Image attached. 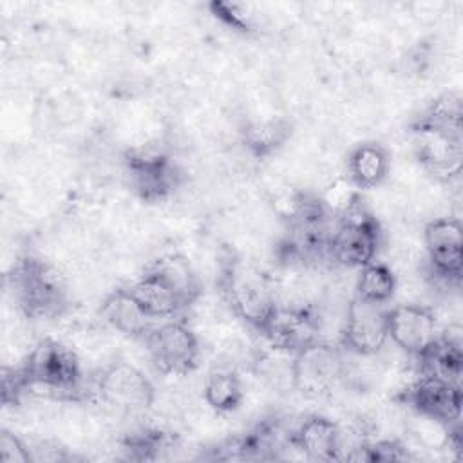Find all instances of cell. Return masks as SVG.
<instances>
[{
    "instance_id": "7a4b0ae2",
    "label": "cell",
    "mask_w": 463,
    "mask_h": 463,
    "mask_svg": "<svg viewBox=\"0 0 463 463\" xmlns=\"http://www.w3.org/2000/svg\"><path fill=\"white\" fill-rule=\"evenodd\" d=\"M24 391L42 389L47 396L72 398L81 385V364L72 347L45 336L34 344L16 367Z\"/></svg>"
},
{
    "instance_id": "9a60e30c",
    "label": "cell",
    "mask_w": 463,
    "mask_h": 463,
    "mask_svg": "<svg viewBox=\"0 0 463 463\" xmlns=\"http://www.w3.org/2000/svg\"><path fill=\"white\" fill-rule=\"evenodd\" d=\"M99 317L109 327L132 338H143L157 324V320L141 307L128 288L110 291L101 300Z\"/></svg>"
},
{
    "instance_id": "5bb4252c",
    "label": "cell",
    "mask_w": 463,
    "mask_h": 463,
    "mask_svg": "<svg viewBox=\"0 0 463 463\" xmlns=\"http://www.w3.org/2000/svg\"><path fill=\"white\" fill-rule=\"evenodd\" d=\"M416 157L421 166L441 181H450L461 172L463 139L461 132H447L434 127L412 123Z\"/></svg>"
},
{
    "instance_id": "8fae6325",
    "label": "cell",
    "mask_w": 463,
    "mask_h": 463,
    "mask_svg": "<svg viewBox=\"0 0 463 463\" xmlns=\"http://www.w3.org/2000/svg\"><path fill=\"white\" fill-rule=\"evenodd\" d=\"M259 333L275 351L295 354L320 340V318L311 306L279 304Z\"/></svg>"
},
{
    "instance_id": "30bf717a",
    "label": "cell",
    "mask_w": 463,
    "mask_h": 463,
    "mask_svg": "<svg viewBox=\"0 0 463 463\" xmlns=\"http://www.w3.org/2000/svg\"><path fill=\"white\" fill-rule=\"evenodd\" d=\"M398 402L411 407L416 414L436 420L447 427L459 423L461 418V385L436 376L421 374L396 396Z\"/></svg>"
},
{
    "instance_id": "ac0fdd59",
    "label": "cell",
    "mask_w": 463,
    "mask_h": 463,
    "mask_svg": "<svg viewBox=\"0 0 463 463\" xmlns=\"http://www.w3.org/2000/svg\"><path fill=\"white\" fill-rule=\"evenodd\" d=\"M391 170L389 150L376 141L358 143L347 156L349 183L356 190L380 186Z\"/></svg>"
},
{
    "instance_id": "ba28073f",
    "label": "cell",
    "mask_w": 463,
    "mask_h": 463,
    "mask_svg": "<svg viewBox=\"0 0 463 463\" xmlns=\"http://www.w3.org/2000/svg\"><path fill=\"white\" fill-rule=\"evenodd\" d=\"M389 342L387 307L353 297L342 318L340 345L358 356H374Z\"/></svg>"
},
{
    "instance_id": "ffe728a7",
    "label": "cell",
    "mask_w": 463,
    "mask_h": 463,
    "mask_svg": "<svg viewBox=\"0 0 463 463\" xmlns=\"http://www.w3.org/2000/svg\"><path fill=\"white\" fill-rule=\"evenodd\" d=\"M128 289L154 320H168L184 309L179 297L150 269H145Z\"/></svg>"
},
{
    "instance_id": "52a82bcc",
    "label": "cell",
    "mask_w": 463,
    "mask_h": 463,
    "mask_svg": "<svg viewBox=\"0 0 463 463\" xmlns=\"http://www.w3.org/2000/svg\"><path fill=\"white\" fill-rule=\"evenodd\" d=\"M96 392L103 403L119 412L141 414L156 402V387L150 378L130 362H112L96 376Z\"/></svg>"
},
{
    "instance_id": "5b68a950",
    "label": "cell",
    "mask_w": 463,
    "mask_h": 463,
    "mask_svg": "<svg viewBox=\"0 0 463 463\" xmlns=\"http://www.w3.org/2000/svg\"><path fill=\"white\" fill-rule=\"evenodd\" d=\"M141 340L152 364L163 374L184 376L199 364V338L183 320H161Z\"/></svg>"
},
{
    "instance_id": "44dd1931",
    "label": "cell",
    "mask_w": 463,
    "mask_h": 463,
    "mask_svg": "<svg viewBox=\"0 0 463 463\" xmlns=\"http://www.w3.org/2000/svg\"><path fill=\"white\" fill-rule=\"evenodd\" d=\"M203 396L215 412H233L244 400L242 380L232 369H215L204 380Z\"/></svg>"
},
{
    "instance_id": "7402d4cb",
    "label": "cell",
    "mask_w": 463,
    "mask_h": 463,
    "mask_svg": "<svg viewBox=\"0 0 463 463\" xmlns=\"http://www.w3.org/2000/svg\"><path fill=\"white\" fill-rule=\"evenodd\" d=\"M396 286L398 282L392 269L383 262L373 260L358 269L354 297L373 304H387L392 298Z\"/></svg>"
},
{
    "instance_id": "d6986e66",
    "label": "cell",
    "mask_w": 463,
    "mask_h": 463,
    "mask_svg": "<svg viewBox=\"0 0 463 463\" xmlns=\"http://www.w3.org/2000/svg\"><path fill=\"white\" fill-rule=\"evenodd\" d=\"M152 273H156L183 302L184 307L192 306L201 295V280L192 266V262L179 251H168L148 264Z\"/></svg>"
},
{
    "instance_id": "e0dca14e",
    "label": "cell",
    "mask_w": 463,
    "mask_h": 463,
    "mask_svg": "<svg viewBox=\"0 0 463 463\" xmlns=\"http://www.w3.org/2000/svg\"><path fill=\"white\" fill-rule=\"evenodd\" d=\"M291 441L309 459L333 461L342 454V430L326 416H309L293 432Z\"/></svg>"
},
{
    "instance_id": "9c48e42d",
    "label": "cell",
    "mask_w": 463,
    "mask_h": 463,
    "mask_svg": "<svg viewBox=\"0 0 463 463\" xmlns=\"http://www.w3.org/2000/svg\"><path fill=\"white\" fill-rule=\"evenodd\" d=\"M125 166L134 192L148 203L170 197L183 181L175 161L163 152L130 150L125 156Z\"/></svg>"
},
{
    "instance_id": "277c9868",
    "label": "cell",
    "mask_w": 463,
    "mask_h": 463,
    "mask_svg": "<svg viewBox=\"0 0 463 463\" xmlns=\"http://www.w3.org/2000/svg\"><path fill=\"white\" fill-rule=\"evenodd\" d=\"M291 356L289 380L295 391L304 398L331 394L347 373L342 347L322 338Z\"/></svg>"
},
{
    "instance_id": "2e32d148",
    "label": "cell",
    "mask_w": 463,
    "mask_h": 463,
    "mask_svg": "<svg viewBox=\"0 0 463 463\" xmlns=\"http://www.w3.org/2000/svg\"><path fill=\"white\" fill-rule=\"evenodd\" d=\"M420 373L441 378L450 383L461 385L463 353H461V327L458 324L449 326L439 333L438 340L420 358Z\"/></svg>"
},
{
    "instance_id": "603a6c76",
    "label": "cell",
    "mask_w": 463,
    "mask_h": 463,
    "mask_svg": "<svg viewBox=\"0 0 463 463\" xmlns=\"http://www.w3.org/2000/svg\"><path fill=\"white\" fill-rule=\"evenodd\" d=\"M291 136V125L286 119H260L244 127V146L255 156H268L280 148Z\"/></svg>"
},
{
    "instance_id": "cb8c5ba5",
    "label": "cell",
    "mask_w": 463,
    "mask_h": 463,
    "mask_svg": "<svg viewBox=\"0 0 463 463\" xmlns=\"http://www.w3.org/2000/svg\"><path fill=\"white\" fill-rule=\"evenodd\" d=\"M0 459L4 463H27L33 461L34 456L29 445L16 436L13 430L2 429L0 432Z\"/></svg>"
},
{
    "instance_id": "7c38bea8",
    "label": "cell",
    "mask_w": 463,
    "mask_h": 463,
    "mask_svg": "<svg viewBox=\"0 0 463 463\" xmlns=\"http://www.w3.org/2000/svg\"><path fill=\"white\" fill-rule=\"evenodd\" d=\"M389 340L407 354L420 358L438 340V318L421 304H396L387 309Z\"/></svg>"
},
{
    "instance_id": "3957f363",
    "label": "cell",
    "mask_w": 463,
    "mask_h": 463,
    "mask_svg": "<svg viewBox=\"0 0 463 463\" xmlns=\"http://www.w3.org/2000/svg\"><path fill=\"white\" fill-rule=\"evenodd\" d=\"M11 286L18 307L33 318H56L67 309V286L51 264L27 257L14 264Z\"/></svg>"
},
{
    "instance_id": "8992f818",
    "label": "cell",
    "mask_w": 463,
    "mask_h": 463,
    "mask_svg": "<svg viewBox=\"0 0 463 463\" xmlns=\"http://www.w3.org/2000/svg\"><path fill=\"white\" fill-rule=\"evenodd\" d=\"M336 226L329 242V257L351 269H360L376 260L380 246V224L358 201L345 213L336 217Z\"/></svg>"
},
{
    "instance_id": "d4e9b609",
    "label": "cell",
    "mask_w": 463,
    "mask_h": 463,
    "mask_svg": "<svg viewBox=\"0 0 463 463\" xmlns=\"http://www.w3.org/2000/svg\"><path fill=\"white\" fill-rule=\"evenodd\" d=\"M215 9V14L222 18L226 24H230L235 29H248V20L244 16V11L241 5L235 4H212Z\"/></svg>"
},
{
    "instance_id": "4fadbf2b",
    "label": "cell",
    "mask_w": 463,
    "mask_h": 463,
    "mask_svg": "<svg viewBox=\"0 0 463 463\" xmlns=\"http://www.w3.org/2000/svg\"><path fill=\"white\" fill-rule=\"evenodd\" d=\"M423 246L430 269L447 282H459L463 268V228L458 217L430 219L423 226Z\"/></svg>"
},
{
    "instance_id": "6da1fadb",
    "label": "cell",
    "mask_w": 463,
    "mask_h": 463,
    "mask_svg": "<svg viewBox=\"0 0 463 463\" xmlns=\"http://www.w3.org/2000/svg\"><path fill=\"white\" fill-rule=\"evenodd\" d=\"M221 293L237 318L260 331L279 306L273 280L253 262L230 255L221 264Z\"/></svg>"
}]
</instances>
